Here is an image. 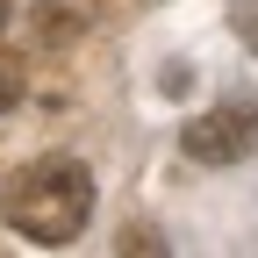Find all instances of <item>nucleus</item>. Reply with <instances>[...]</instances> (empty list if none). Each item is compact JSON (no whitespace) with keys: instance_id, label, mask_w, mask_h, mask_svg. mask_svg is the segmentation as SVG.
<instances>
[{"instance_id":"obj_1","label":"nucleus","mask_w":258,"mask_h":258,"mask_svg":"<svg viewBox=\"0 0 258 258\" xmlns=\"http://www.w3.org/2000/svg\"><path fill=\"white\" fill-rule=\"evenodd\" d=\"M0 215L29 244H72L93 215V172L79 158H29V165L0 186Z\"/></svg>"},{"instance_id":"obj_2","label":"nucleus","mask_w":258,"mask_h":258,"mask_svg":"<svg viewBox=\"0 0 258 258\" xmlns=\"http://www.w3.org/2000/svg\"><path fill=\"white\" fill-rule=\"evenodd\" d=\"M179 151L194 165H237V158L258 151V101H222L208 115H194L179 129Z\"/></svg>"},{"instance_id":"obj_3","label":"nucleus","mask_w":258,"mask_h":258,"mask_svg":"<svg viewBox=\"0 0 258 258\" xmlns=\"http://www.w3.org/2000/svg\"><path fill=\"white\" fill-rule=\"evenodd\" d=\"M230 22H237V36H244V50L258 57V0H244V8H237Z\"/></svg>"},{"instance_id":"obj_4","label":"nucleus","mask_w":258,"mask_h":258,"mask_svg":"<svg viewBox=\"0 0 258 258\" xmlns=\"http://www.w3.org/2000/svg\"><path fill=\"white\" fill-rule=\"evenodd\" d=\"M15 101H22V72H15V64H8V57H0V115H8Z\"/></svg>"},{"instance_id":"obj_5","label":"nucleus","mask_w":258,"mask_h":258,"mask_svg":"<svg viewBox=\"0 0 258 258\" xmlns=\"http://www.w3.org/2000/svg\"><path fill=\"white\" fill-rule=\"evenodd\" d=\"M0 22H8V8H0Z\"/></svg>"}]
</instances>
